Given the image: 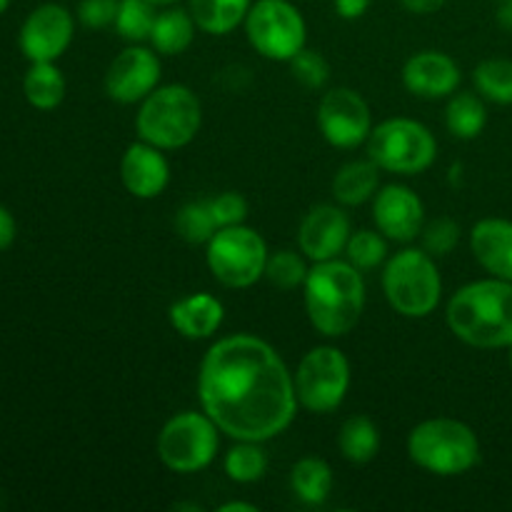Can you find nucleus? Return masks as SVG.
Masks as SVG:
<instances>
[{
    "mask_svg": "<svg viewBox=\"0 0 512 512\" xmlns=\"http://www.w3.org/2000/svg\"><path fill=\"white\" fill-rule=\"evenodd\" d=\"M203 413L220 433L263 443L295 418V378L265 340L230 335L205 353L198 375Z\"/></svg>",
    "mask_w": 512,
    "mask_h": 512,
    "instance_id": "f257e3e1",
    "label": "nucleus"
},
{
    "mask_svg": "<svg viewBox=\"0 0 512 512\" xmlns=\"http://www.w3.org/2000/svg\"><path fill=\"white\" fill-rule=\"evenodd\" d=\"M448 328L473 348L512 345V283L490 278L460 288L448 303Z\"/></svg>",
    "mask_w": 512,
    "mask_h": 512,
    "instance_id": "f03ea898",
    "label": "nucleus"
},
{
    "mask_svg": "<svg viewBox=\"0 0 512 512\" xmlns=\"http://www.w3.org/2000/svg\"><path fill=\"white\" fill-rule=\"evenodd\" d=\"M365 308V283L353 263L323 260L305 278V310L318 333L328 338L348 335Z\"/></svg>",
    "mask_w": 512,
    "mask_h": 512,
    "instance_id": "7ed1b4c3",
    "label": "nucleus"
},
{
    "mask_svg": "<svg viewBox=\"0 0 512 512\" xmlns=\"http://www.w3.org/2000/svg\"><path fill=\"white\" fill-rule=\"evenodd\" d=\"M203 123L198 95L185 85H163L143 100L135 118L140 140L160 150H178L198 135Z\"/></svg>",
    "mask_w": 512,
    "mask_h": 512,
    "instance_id": "20e7f679",
    "label": "nucleus"
},
{
    "mask_svg": "<svg viewBox=\"0 0 512 512\" xmlns=\"http://www.w3.org/2000/svg\"><path fill=\"white\" fill-rule=\"evenodd\" d=\"M408 455L418 468L435 475H463L480 460V443L473 430L453 418H433L413 428Z\"/></svg>",
    "mask_w": 512,
    "mask_h": 512,
    "instance_id": "39448f33",
    "label": "nucleus"
},
{
    "mask_svg": "<svg viewBox=\"0 0 512 512\" xmlns=\"http://www.w3.org/2000/svg\"><path fill=\"white\" fill-rule=\"evenodd\" d=\"M383 290L395 313L405 318H425L440 303L443 280L433 255L408 248L390 258L383 273Z\"/></svg>",
    "mask_w": 512,
    "mask_h": 512,
    "instance_id": "423d86ee",
    "label": "nucleus"
},
{
    "mask_svg": "<svg viewBox=\"0 0 512 512\" xmlns=\"http://www.w3.org/2000/svg\"><path fill=\"white\" fill-rule=\"evenodd\" d=\"M438 143L423 123L410 118H393L370 130L368 158L380 170L400 175L423 173L433 165Z\"/></svg>",
    "mask_w": 512,
    "mask_h": 512,
    "instance_id": "0eeeda50",
    "label": "nucleus"
},
{
    "mask_svg": "<svg viewBox=\"0 0 512 512\" xmlns=\"http://www.w3.org/2000/svg\"><path fill=\"white\" fill-rule=\"evenodd\" d=\"M208 268L225 288H250L265 275L268 245L245 225L220 228L208 243Z\"/></svg>",
    "mask_w": 512,
    "mask_h": 512,
    "instance_id": "6e6552de",
    "label": "nucleus"
},
{
    "mask_svg": "<svg viewBox=\"0 0 512 512\" xmlns=\"http://www.w3.org/2000/svg\"><path fill=\"white\" fill-rule=\"evenodd\" d=\"M218 453V425L200 413H180L158 435V458L173 473H198Z\"/></svg>",
    "mask_w": 512,
    "mask_h": 512,
    "instance_id": "1a4fd4ad",
    "label": "nucleus"
},
{
    "mask_svg": "<svg viewBox=\"0 0 512 512\" xmlns=\"http://www.w3.org/2000/svg\"><path fill=\"white\" fill-rule=\"evenodd\" d=\"M350 388V363L338 348H313L298 365L295 395L310 413H333Z\"/></svg>",
    "mask_w": 512,
    "mask_h": 512,
    "instance_id": "9d476101",
    "label": "nucleus"
},
{
    "mask_svg": "<svg viewBox=\"0 0 512 512\" xmlns=\"http://www.w3.org/2000/svg\"><path fill=\"white\" fill-rule=\"evenodd\" d=\"M250 45L263 58L290 60L305 48V20L288 0H258L245 15Z\"/></svg>",
    "mask_w": 512,
    "mask_h": 512,
    "instance_id": "9b49d317",
    "label": "nucleus"
},
{
    "mask_svg": "<svg viewBox=\"0 0 512 512\" xmlns=\"http://www.w3.org/2000/svg\"><path fill=\"white\" fill-rule=\"evenodd\" d=\"M318 125L325 140L343 150L358 148L373 130L368 103L350 88H333L320 98Z\"/></svg>",
    "mask_w": 512,
    "mask_h": 512,
    "instance_id": "f8f14e48",
    "label": "nucleus"
},
{
    "mask_svg": "<svg viewBox=\"0 0 512 512\" xmlns=\"http://www.w3.org/2000/svg\"><path fill=\"white\" fill-rule=\"evenodd\" d=\"M73 30L75 20L68 8L58 3H43L25 18L20 28V50L30 63H53L68 50Z\"/></svg>",
    "mask_w": 512,
    "mask_h": 512,
    "instance_id": "ddd939ff",
    "label": "nucleus"
},
{
    "mask_svg": "<svg viewBox=\"0 0 512 512\" xmlns=\"http://www.w3.org/2000/svg\"><path fill=\"white\" fill-rule=\"evenodd\" d=\"M160 80V60L148 48H128L110 63L105 73V93L115 103H138L145 100Z\"/></svg>",
    "mask_w": 512,
    "mask_h": 512,
    "instance_id": "4468645a",
    "label": "nucleus"
},
{
    "mask_svg": "<svg viewBox=\"0 0 512 512\" xmlns=\"http://www.w3.org/2000/svg\"><path fill=\"white\" fill-rule=\"evenodd\" d=\"M350 220L335 205H318L303 218L298 230V243L305 258L313 263L333 260L348 248L350 240Z\"/></svg>",
    "mask_w": 512,
    "mask_h": 512,
    "instance_id": "2eb2a0df",
    "label": "nucleus"
},
{
    "mask_svg": "<svg viewBox=\"0 0 512 512\" xmlns=\"http://www.w3.org/2000/svg\"><path fill=\"white\" fill-rule=\"evenodd\" d=\"M373 218L385 238L410 243L423 233V200L405 185H388L375 198Z\"/></svg>",
    "mask_w": 512,
    "mask_h": 512,
    "instance_id": "dca6fc26",
    "label": "nucleus"
},
{
    "mask_svg": "<svg viewBox=\"0 0 512 512\" xmlns=\"http://www.w3.org/2000/svg\"><path fill=\"white\" fill-rule=\"evenodd\" d=\"M403 83L418 98H448L458 88L460 68L450 55L440 50H423L405 63Z\"/></svg>",
    "mask_w": 512,
    "mask_h": 512,
    "instance_id": "f3484780",
    "label": "nucleus"
},
{
    "mask_svg": "<svg viewBox=\"0 0 512 512\" xmlns=\"http://www.w3.org/2000/svg\"><path fill=\"white\" fill-rule=\"evenodd\" d=\"M120 180L125 190L140 200L158 198L170 180L168 160L150 143H133L120 160Z\"/></svg>",
    "mask_w": 512,
    "mask_h": 512,
    "instance_id": "a211bd4d",
    "label": "nucleus"
},
{
    "mask_svg": "<svg viewBox=\"0 0 512 512\" xmlns=\"http://www.w3.org/2000/svg\"><path fill=\"white\" fill-rule=\"evenodd\" d=\"M475 260L493 278L512 283V223L503 218H485L470 233Z\"/></svg>",
    "mask_w": 512,
    "mask_h": 512,
    "instance_id": "6ab92c4d",
    "label": "nucleus"
},
{
    "mask_svg": "<svg viewBox=\"0 0 512 512\" xmlns=\"http://www.w3.org/2000/svg\"><path fill=\"white\" fill-rule=\"evenodd\" d=\"M170 323L183 338L205 340L223 325V303L208 293L188 295L170 308Z\"/></svg>",
    "mask_w": 512,
    "mask_h": 512,
    "instance_id": "aec40b11",
    "label": "nucleus"
},
{
    "mask_svg": "<svg viewBox=\"0 0 512 512\" xmlns=\"http://www.w3.org/2000/svg\"><path fill=\"white\" fill-rule=\"evenodd\" d=\"M195 20L190 15V10L180 8H168L163 13H158L153 25V33H150V43L158 53L163 55H180L190 48L195 38Z\"/></svg>",
    "mask_w": 512,
    "mask_h": 512,
    "instance_id": "412c9836",
    "label": "nucleus"
},
{
    "mask_svg": "<svg viewBox=\"0 0 512 512\" xmlns=\"http://www.w3.org/2000/svg\"><path fill=\"white\" fill-rule=\"evenodd\" d=\"M253 0H190L195 25L210 35H225L238 28Z\"/></svg>",
    "mask_w": 512,
    "mask_h": 512,
    "instance_id": "4be33fe9",
    "label": "nucleus"
},
{
    "mask_svg": "<svg viewBox=\"0 0 512 512\" xmlns=\"http://www.w3.org/2000/svg\"><path fill=\"white\" fill-rule=\"evenodd\" d=\"M378 163L373 160H353V163L343 165L333 180V195L338 203L343 205H360L368 198H373L375 188H378Z\"/></svg>",
    "mask_w": 512,
    "mask_h": 512,
    "instance_id": "5701e85b",
    "label": "nucleus"
},
{
    "mask_svg": "<svg viewBox=\"0 0 512 512\" xmlns=\"http://www.w3.org/2000/svg\"><path fill=\"white\" fill-rule=\"evenodd\" d=\"M338 445L345 460H350L355 465H363L370 463L378 455L380 433L368 415H353L340 428Z\"/></svg>",
    "mask_w": 512,
    "mask_h": 512,
    "instance_id": "b1692460",
    "label": "nucleus"
},
{
    "mask_svg": "<svg viewBox=\"0 0 512 512\" xmlns=\"http://www.w3.org/2000/svg\"><path fill=\"white\" fill-rule=\"evenodd\" d=\"M23 93L38 110H53L65 98V78L53 63H33L23 78Z\"/></svg>",
    "mask_w": 512,
    "mask_h": 512,
    "instance_id": "393cba45",
    "label": "nucleus"
},
{
    "mask_svg": "<svg viewBox=\"0 0 512 512\" xmlns=\"http://www.w3.org/2000/svg\"><path fill=\"white\" fill-rule=\"evenodd\" d=\"M290 485L303 503L320 505L328 500L330 490H333V470L325 460L303 458L295 463L293 473H290Z\"/></svg>",
    "mask_w": 512,
    "mask_h": 512,
    "instance_id": "a878e982",
    "label": "nucleus"
},
{
    "mask_svg": "<svg viewBox=\"0 0 512 512\" xmlns=\"http://www.w3.org/2000/svg\"><path fill=\"white\" fill-rule=\"evenodd\" d=\"M485 123H488V110H485L483 100L475 98L473 93H458L450 98L448 110H445V125L455 138H478Z\"/></svg>",
    "mask_w": 512,
    "mask_h": 512,
    "instance_id": "bb28decb",
    "label": "nucleus"
},
{
    "mask_svg": "<svg viewBox=\"0 0 512 512\" xmlns=\"http://www.w3.org/2000/svg\"><path fill=\"white\" fill-rule=\"evenodd\" d=\"M473 78L483 98L500 105H512V60H483V63L475 68Z\"/></svg>",
    "mask_w": 512,
    "mask_h": 512,
    "instance_id": "cd10ccee",
    "label": "nucleus"
},
{
    "mask_svg": "<svg viewBox=\"0 0 512 512\" xmlns=\"http://www.w3.org/2000/svg\"><path fill=\"white\" fill-rule=\"evenodd\" d=\"M265 470H268V458L258 443L238 440V445L225 455V473L233 483H255V480L263 478Z\"/></svg>",
    "mask_w": 512,
    "mask_h": 512,
    "instance_id": "c85d7f7f",
    "label": "nucleus"
},
{
    "mask_svg": "<svg viewBox=\"0 0 512 512\" xmlns=\"http://www.w3.org/2000/svg\"><path fill=\"white\" fill-rule=\"evenodd\" d=\"M155 8L158 5H153L150 0H120L118 18H115L120 38L133 40V43L150 40L155 18H158Z\"/></svg>",
    "mask_w": 512,
    "mask_h": 512,
    "instance_id": "c756f323",
    "label": "nucleus"
},
{
    "mask_svg": "<svg viewBox=\"0 0 512 512\" xmlns=\"http://www.w3.org/2000/svg\"><path fill=\"white\" fill-rule=\"evenodd\" d=\"M175 228L183 240L193 245L210 243L215 233H218V223L213 218V210H210V200H200V203H188L175 218Z\"/></svg>",
    "mask_w": 512,
    "mask_h": 512,
    "instance_id": "7c9ffc66",
    "label": "nucleus"
},
{
    "mask_svg": "<svg viewBox=\"0 0 512 512\" xmlns=\"http://www.w3.org/2000/svg\"><path fill=\"white\" fill-rule=\"evenodd\" d=\"M265 278L280 290H293L298 285H305L308 278V268H305L303 258L293 250H280V253L268 255V265H265Z\"/></svg>",
    "mask_w": 512,
    "mask_h": 512,
    "instance_id": "2f4dec72",
    "label": "nucleus"
},
{
    "mask_svg": "<svg viewBox=\"0 0 512 512\" xmlns=\"http://www.w3.org/2000/svg\"><path fill=\"white\" fill-rule=\"evenodd\" d=\"M345 253L355 268L370 270L383 263L385 255H388V245H385L383 235L373 233V230H360V233L350 235Z\"/></svg>",
    "mask_w": 512,
    "mask_h": 512,
    "instance_id": "473e14b6",
    "label": "nucleus"
},
{
    "mask_svg": "<svg viewBox=\"0 0 512 512\" xmlns=\"http://www.w3.org/2000/svg\"><path fill=\"white\" fill-rule=\"evenodd\" d=\"M290 70H293L295 80L305 85V88H323L330 78V65L318 50H298L293 58L288 60Z\"/></svg>",
    "mask_w": 512,
    "mask_h": 512,
    "instance_id": "72a5a7b5",
    "label": "nucleus"
},
{
    "mask_svg": "<svg viewBox=\"0 0 512 512\" xmlns=\"http://www.w3.org/2000/svg\"><path fill=\"white\" fill-rule=\"evenodd\" d=\"M460 228L450 218H438L423 230V248L430 255H448L458 245Z\"/></svg>",
    "mask_w": 512,
    "mask_h": 512,
    "instance_id": "f704fd0d",
    "label": "nucleus"
},
{
    "mask_svg": "<svg viewBox=\"0 0 512 512\" xmlns=\"http://www.w3.org/2000/svg\"><path fill=\"white\" fill-rule=\"evenodd\" d=\"M210 210L218 223V228H230V225H243L248 218V200L240 193H223L210 200Z\"/></svg>",
    "mask_w": 512,
    "mask_h": 512,
    "instance_id": "c9c22d12",
    "label": "nucleus"
},
{
    "mask_svg": "<svg viewBox=\"0 0 512 512\" xmlns=\"http://www.w3.org/2000/svg\"><path fill=\"white\" fill-rule=\"evenodd\" d=\"M118 8L120 0H80L78 20L85 28H108V25H115Z\"/></svg>",
    "mask_w": 512,
    "mask_h": 512,
    "instance_id": "e433bc0d",
    "label": "nucleus"
},
{
    "mask_svg": "<svg viewBox=\"0 0 512 512\" xmlns=\"http://www.w3.org/2000/svg\"><path fill=\"white\" fill-rule=\"evenodd\" d=\"M15 233H18V225H15V218L10 215L8 208L0 205V253L8 250L10 245L15 243Z\"/></svg>",
    "mask_w": 512,
    "mask_h": 512,
    "instance_id": "4c0bfd02",
    "label": "nucleus"
},
{
    "mask_svg": "<svg viewBox=\"0 0 512 512\" xmlns=\"http://www.w3.org/2000/svg\"><path fill=\"white\" fill-rule=\"evenodd\" d=\"M370 0H335V10H338L340 18L355 20L368 10Z\"/></svg>",
    "mask_w": 512,
    "mask_h": 512,
    "instance_id": "58836bf2",
    "label": "nucleus"
},
{
    "mask_svg": "<svg viewBox=\"0 0 512 512\" xmlns=\"http://www.w3.org/2000/svg\"><path fill=\"white\" fill-rule=\"evenodd\" d=\"M445 3H448V0H400V5H403L408 13L415 15H430L435 13V10L443 8Z\"/></svg>",
    "mask_w": 512,
    "mask_h": 512,
    "instance_id": "ea45409f",
    "label": "nucleus"
},
{
    "mask_svg": "<svg viewBox=\"0 0 512 512\" xmlns=\"http://www.w3.org/2000/svg\"><path fill=\"white\" fill-rule=\"evenodd\" d=\"M498 23L505 30H512V0H500L498 5Z\"/></svg>",
    "mask_w": 512,
    "mask_h": 512,
    "instance_id": "a19ab883",
    "label": "nucleus"
},
{
    "mask_svg": "<svg viewBox=\"0 0 512 512\" xmlns=\"http://www.w3.org/2000/svg\"><path fill=\"white\" fill-rule=\"evenodd\" d=\"M258 508L250 503H225L220 505V512H255Z\"/></svg>",
    "mask_w": 512,
    "mask_h": 512,
    "instance_id": "79ce46f5",
    "label": "nucleus"
},
{
    "mask_svg": "<svg viewBox=\"0 0 512 512\" xmlns=\"http://www.w3.org/2000/svg\"><path fill=\"white\" fill-rule=\"evenodd\" d=\"M150 3H153V5H158V8H168V5L178 3V0H150Z\"/></svg>",
    "mask_w": 512,
    "mask_h": 512,
    "instance_id": "37998d69",
    "label": "nucleus"
},
{
    "mask_svg": "<svg viewBox=\"0 0 512 512\" xmlns=\"http://www.w3.org/2000/svg\"><path fill=\"white\" fill-rule=\"evenodd\" d=\"M8 8H10V0H0V15H3Z\"/></svg>",
    "mask_w": 512,
    "mask_h": 512,
    "instance_id": "c03bdc74",
    "label": "nucleus"
},
{
    "mask_svg": "<svg viewBox=\"0 0 512 512\" xmlns=\"http://www.w3.org/2000/svg\"><path fill=\"white\" fill-rule=\"evenodd\" d=\"M510 368H512V345H510Z\"/></svg>",
    "mask_w": 512,
    "mask_h": 512,
    "instance_id": "a18cd8bd",
    "label": "nucleus"
}]
</instances>
